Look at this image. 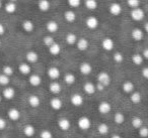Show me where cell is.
<instances>
[{
	"label": "cell",
	"instance_id": "cell-1",
	"mask_svg": "<svg viewBox=\"0 0 148 138\" xmlns=\"http://www.w3.org/2000/svg\"><path fill=\"white\" fill-rule=\"evenodd\" d=\"M97 81H99V84H101V85H103L105 87H107V86H109L110 83H111V77H110L109 74L106 73V72H101V73L97 75Z\"/></svg>",
	"mask_w": 148,
	"mask_h": 138
},
{
	"label": "cell",
	"instance_id": "cell-2",
	"mask_svg": "<svg viewBox=\"0 0 148 138\" xmlns=\"http://www.w3.org/2000/svg\"><path fill=\"white\" fill-rule=\"evenodd\" d=\"M91 125L90 119L86 116H82L78 119V127L81 130H88Z\"/></svg>",
	"mask_w": 148,
	"mask_h": 138
},
{
	"label": "cell",
	"instance_id": "cell-3",
	"mask_svg": "<svg viewBox=\"0 0 148 138\" xmlns=\"http://www.w3.org/2000/svg\"><path fill=\"white\" fill-rule=\"evenodd\" d=\"M144 11L142 10L141 8H134V9H132V11H131V17L134 19L135 21H140V20H142V19L144 18Z\"/></svg>",
	"mask_w": 148,
	"mask_h": 138
},
{
	"label": "cell",
	"instance_id": "cell-4",
	"mask_svg": "<svg viewBox=\"0 0 148 138\" xmlns=\"http://www.w3.org/2000/svg\"><path fill=\"white\" fill-rule=\"evenodd\" d=\"M109 11H110V13H111L112 15L118 16V15H120V14H121V12H122L121 4H119V3H117V2L112 3V4L110 5V7H109Z\"/></svg>",
	"mask_w": 148,
	"mask_h": 138
},
{
	"label": "cell",
	"instance_id": "cell-5",
	"mask_svg": "<svg viewBox=\"0 0 148 138\" xmlns=\"http://www.w3.org/2000/svg\"><path fill=\"white\" fill-rule=\"evenodd\" d=\"M70 101H71L73 106H75V107H80L83 104V97L80 94H73V95L71 96Z\"/></svg>",
	"mask_w": 148,
	"mask_h": 138
},
{
	"label": "cell",
	"instance_id": "cell-6",
	"mask_svg": "<svg viewBox=\"0 0 148 138\" xmlns=\"http://www.w3.org/2000/svg\"><path fill=\"white\" fill-rule=\"evenodd\" d=\"M101 47H103V49H105V51H110L114 49L115 43H114V41L112 39H110V37H106V39H103V41H101Z\"/></svg>",
	"mask_w": 148,
	"mask_h": 138
},
{
	"label": "cell",
	"instance_id": "cell-7",
	"mask_svg": "<svg viewBox=\"0 0 148 138\" xmlns=\"http://www.w3.org/2000/svg\"><path fill=\"white\" fill-rule=\"evenodd\" d=\"M85 23H86V26L88 27L89 29H95L97 26H99V19L97 18V17L95 16H89L86 18V21H85Z\"/></svg>",
	"mask_w": 148,
	"mask_h": 138
},
{
	"label": "cell",
	"instance_id": "cell-8",
	"mask_svg": "<svg viewBox=\"0 0 148 138\" xmlns=\"http://www.w3.org/2000/svg\"><path fill=\"white\" fill-rule=\"evenodd\" d=\"M112 110V106L109 102L107 101H103L99 103V111L101 112V114H108L110 113Z\"/></svg>",
	"mask_w": 148,
	"mask_h": 138
},
{
	"label": "cell",
	"instance_id": "cell-9",
	"mask_svg": "<svg viewBox=\"0 0 148 138\" xmlns=\"http://www.w3.org/2000/svg\"><path fill=\"white\" fill-rule=\"evenodd\" d=\"M58 126L62 131H67V130H69L71 123L67 118H60L59 121H58Z\"/></svg>",
	"mask_w": 148,
	"mask_h": 138
},
{
	"label": "cell",
	"instance_id": "cell-10",
	"mask_svg": "<svg viewBox=\"0 0 148 138\" xmlns=\"http://www.w3.org/2000/svg\"><path fill=\"white\" fill-rule=\"evenodd\" d=\"M7 115H8V118L10 120L16 121V120H18L19 118H21V112H19V110L16 109V108H10V109L8 110Z\"/></svg>",
	"mask_w": 148,
	"mask_h": 138
},
{
	"label": "cell",
	"instance_id": "cell-11",
	"mask_svg": "<svg viewBox=\"0 0 148 138\" xmlns=\"http://www.w3.org/2000/svg\"><path fill=\"white\" fill-rule=\"evenodd\" d=\"M76 45H77V49H78L79 51H84L88 49L89 43L86 39H77V41H76Z\"/></svg>",
	"mask_w": 148,
	"mask_h": 138
},
{
	"label": "cell",
	"instance_id": "cell-12",
	"mask_svg": "<svg viewBox=\"0 0 148 138\" xmlns=\"http://www.w3.org/2000/svg\"><path fill=\"white\" fill-rule=\"evenodd\" d=\"M79 71H80V73L82 74V75L87 76L91 73L92 67H91V65L89 63H82L80 65V67H79Z\"/></svg>",
	"mask_w": 148,
	"mask_h": 138
},
{
	"label": "cell",
	"instance_id": "cell-13",
	"mask_svg": "<svg viewBox=\"0 0 148 138\" xmlns=\"http://www.w3.org/2000/svg\"><path fill=\"white\" fill-rule=\"evenodd\" d=\"M48 76L50 79L52 80H57L60 77V71L58 68L56 67H51L48 69Z\"/></svg>",
	"mask_w": 148,
	"mask_h": 138
},
{
	"label": "cell",
	"instance_id": "cell-14",
	"mask_svg": "<svg viewBox=\"0 0 148 138\" xmlns=\"http://www.w3.org/2000/svg\"><path fill=\"white\" fill-rule=\"evenodd\" d=\"M15 96V90L11 87H7L3 90V97L7 100H11L13 99Z\"/></svg>",
	"mask_w": 148,
	"mask_h": 138
},
{
	"label": "cell",
	"instance_id": "cell-15",
	"mask_svg": "<svg viewBox=\"0 0 148 138\" xmlns=\"http://www.w3.org/2000/svg\"><path fill=\"white\" fill-rule=\"evenodd\" d=\"M29 104L31 107L33 108H38L40 106V104H41V100H40V98L38 97V96L36 95H31L29 97Z\"/></svg>",
	"mask_w": 148,
	"mask_h": 138
},
{
	"label": "cell",
	"instance_id": "cell-16",
	"mask_svg": "<svg viewBox=\"0 0 148 138\" xmlns=\"http://www.w3.org/2000/svg\"><path fill=\"white\" fill-rule=\"evenodd\" d=\"M46 27H47V30L49 31L50 33H54L58 30V28H59V24H58L55 20H50L47 22Z\"/></svg>",
	"mask_w": 148,
	"mask_h": 138
},
{
	"label": "cell",
	"instance_id": "cell-17",
	"mask_svg": "<svg viewBox=\"0 0 148 138\" xmlns=\"http://www.w3.org/2000/svg\"><path fill=\"white\" fill-rule=\"evenodd\" d=\"M50 105H51V107L53 108L54 110H60L62 108V101L61 99H59L58 97H54L51 99V101H50Z\"/></svg>",
	"mask_w": 148,
	"mask_h": 138
},
{
	"label": "cell",
	"instance_id": "cell-18",
	"mask_svg": "<svg viewBox=\"0 0 148 138\" xmlns=\"http://www.w3.org/2000/svg\"><path fill=\"white\" fill-rule=\"evenodd\" d=\"M25 59L29 63H37L38 60H39V55H38L36 51H29V53L25 55Z\"/></svg>",
	"mask_w": 148,
	"mask_h": 138
},
{
	"label": "cell",
	"instance_id": "cell-19",
	"mask_svg": "<svg viewBox=\"0 0 148 138\" xmlns=\"http://www.w3.org/2000/svg\"><path fill=\"white\" fill-rule=\"evenodd\" d=\"M29 84H31L32 86H34V87H38V86L41 85L42 79H41V77H40L39 75H36V74H35V75L29 76Z\"/></svg>",
	"mask_w": 148,
	"mask_h": 138
},
{
	"label": "cell",
	"instance_id": "cell-20",
	"mask_svg": "<svg viewBox=\"0 0 148 138\" xmlns=\"http://www.w3.org/2000/svg\"><path fill=\"white\" fill-rule=\"evenodd\" d=\"M143 31L141 30L140 28H135V29H133L132 30V32H131V37H132V39H134V41H141L142 39H143Z\"/></svg>",
	"mask_w": 148,
	"mask_h": 138
},
{
	"label": "cell",
	"instance_id": "cell-21",
	"mask_svg": "<svg viewBox=\"0 0 148 138\" xmlns=\"http://www.w3.org/2000/svg\"><path fill=\"white\" fill-rule=\"evenodd\" d=\"M18 70L23 75H29L32 72L31 66L27 63H21V65L18 66Z\"/></svg>",
	"mask_w": 148,
	"mask_h": 138
},
{
	"label": "cell",
	"instance_id": "cell-22",
	"mask_svg": "<svg viewBox=\"0 0 148 138\" xmlns=\"http://www.w3.org/2000/svg\"><path fill=\"white\" fill-rule=\"evenodd\" d=\"M49 90L51 93H53L56 95V94H59L60 92H61L62 88H61V85H60L58 82H52L49 86Z\"/></svg>",
	"mask_w": 148,
	"mask_h": 138
},
{
	"label": "cell",
	"instance_id": "cell-23",
	"mask_svg": "<svg viewBox=\"0 0 148 138\" xmlns=\"http://www.w3.org/2000/svg\"><path fill=\"white\" fill-rule=\"evenodd\" d=\"M83 89H84L85 93L88 94V95H92V94L95 93V85L92 83H90V82H87V83L84 84V86H83Z\"/></svg>",
	"mask_w": 148,
	"mask_h": 138
},
{
	"label": "cell",
	"instance_id": "cell-24",
	"mask_svg": "<svg viewBox=\"0 0 148 138\" xmlns=\"http://www.w3.org/2000/svg\"><path fill=\"white\" fill-rule=\"evenodd\" d=\"M64 18L67 22H74L75 19H76V14L73 10H67L65 13H64Z\"/></svg>",
	"mask_w": 148,
	"mask_h": 138
},
{
	"label": "cell",
	"instance_id": "cell-25",
	"mask_svg": "<svg viewBox=\"0 0 148 138\" xmlns=\"http://www.w3.org/2000/svg\"><path fill=\"white\" fill-rule=\"evenodd\" d=\"M23 28L27 32H32L34 30V28H35V24H34V22L32 20L27 19V20H25L23 22Z\"/></svg>",
	"mask_w": 148,
	"mask_h": 138
},
{
	"label": "cell",
	"instance_id": "cell-26",
	"mask_svg": "<svg viewBox=\"0 0 148 138\" xmlns=\"http://www.w3.org/2000/svg\"><path fill=\"white\" fill-rule=\"evenodd\" d=\"M36 130H35V127H34L32 124H27V125L23 127V134L27 137H32V136L35 134Z\"/></svg>",
	"mask_w": 148,
	"mask_h": 138
},
{
	"label": "cell",
	"instance_id": "cell-27",
	"mask_svg": "<svg viewBox=\"0 0 148 138\" xmlns=\"http://www.w3.org/2000/svg\"><path fill=\"white\" fill-rule=\"evenodd\" d=\"M134 88H135V86H134V84L132 83V82L130 81H126L125 83L123 84V86H122V89H123V91L125 92V93H132V92L134 91Z\"/></svg>",
	"mask_w": 148,
	"mask_h": 138
},
{
	"label": "cell",
	"instance_id": "cell-28",
	"mask_svg": "<svg viewBox=\"0 0 148 138\" xmlns=\"http://www.w3.org/2000/svg\"><path fill=\"white\" fill-rule=\"evenodd\" d=\"M38 6H39L40 10L46 12V11H48L50 9V6H51V4H50L49 0H40Z\"/></svg>",
	"mask_w": 148,
	"mask_h": 138
},
{
	"label": "cell",
	"instance_id": "cell-29",
	"mask_svg": "<svg viewBox=\"0 0 148 138\" xmlns=\"http://www.w3.org/2000/svg\"><path fill=\"white\" fill-rule=\"evenodd\" d=\"M49 51L52 55H59L60 51H61V47H60V45H58V43H54L53 45H51L49 47Z\"/></svg>",
	"mask_w": 148,
	"mask_h": 138
},
{
	"label": "cell",
	"instance_id": "cell-30",
	"mask_svg": "<svg viewBox=\"0 0 148 138\" xmlns=\"http://www.w3.org/2000/svg\"><path fill=\"white\" fill-rule=\"evenodd\" d=\"M65 41H66V43H68L69 45H75L76 43V41H77V37L74 33H68L67 35H66V37H65Z\"/></svg>",
	"mask_w": 148,
	"mask_h": 138
},
{
	"label": "cell",
	"instance_id": "cell-31",
	"mask_svg": "<svg viewBox=\"0 0 148 138\" xmlns=\"http://www.w3.org/2000/svg\"><path fill=\"white\" fill-rule=\"evenodd\" d=\"M85 7L89 10H95L97 8V0H85L84 1Z\"/></svg>",
	"mask_w": 148,
	"mask_h": 138
},
{
	"label": "cell",
	"instance_id": "cell-32",
	"mask_svg": "<svg viewBox=\"0 0 148 138\" xmlns=\"http://www.w3.org/2000/svg\"><path fill=\"white\" fill-rule=\"evenodd\" d=\"M141 94L138 93V92H132L131 96H130V100H131L132 103L134 104H138L141 102Z\"/></svg>",
	"mask_w": 148,
	"mask_h": 138
},
{
	"label": "cell",
	"instance_id": "cell-33",
	"mask_svg": "<svg viewBox=\"0 0 148 138\" xmlns=\"http://www.w3.org/2000/svg\"><path fill=\"white\" fill-rule=\"evenodd\" d=\"M132 126H133L134 128H136V129H139V128H141L142 126H143V121H142V119L140 117L135 116V117H133V119H132Z\"/></svg>",
	"mask_w": 148,
	"mask_h": 138
},
{
	"label": "cell",
	"instance_id": "cell-34",
	"mask_svg": "<svg viewBox=\"0 0 148 138\" xmlns=\"http://www.w3.org/2000/svg\"><path fill=\"white\" fill-rule=\"evenodd\" d=\"M114 120H115L116 124L121 125V124H123L124 121H125V116H124V114L121 113V112H118V113H116L115 116H114Z\"/></svg>",
	"mask_w": 148,
	"mask_h": 138
},
{
	"label": "cell",
	"instance_id": "cell-35",
	"mask_svg": "<svg viewBox=\"0 0 148 138\" xmlns=\"http://www.w3.org/2000/svg\"><path fill=\"white\" fill-rule=\"evenodd\" d=\"M97 132L101 135H106L109 132V126L106 123H101L99 126H97Z\"/></svg>",
	"mask_w": 148,
	"mask_h": 138
},
{
	"label": "cell",
	"instance_id": "cell-36",
	"mask_svg": "<svg viewBox=\"0 0 148 138\" xmlns=\"http://www.w3.org/2000/svg\"><path fill=\"white\" fill-rule=\"evenodd\" d=\"M143 61H144V59L142 57V55H140V53H135V55H132V62H133L135 65H137V66L142 65Z\"/></svg>",
	"mask_w": 148,
	"mask_h": 138
},
{
	"label": "cell",
	"instance_id": "cell-37",
	"mask_svg": "<svg viewBox=\"0 0 148 138\" xmlns=\"http://www.w3.org/2000/svg\"><path fill=\"white\" fill-rule=\"evenodd\" d=\"M5 11L7 13H14L16 11V4L14 2H8L5 5Z\"/></svg>",
	"mask_w": 148,
	"mask_h": 138
},
{
	"label": "cell",
	"instance_id": "cell-38",
	"mask_svg": "<svg viewBox=\"0 0 148 138\" xmlns=\"http://www.w3.org/2000/svg\"><path fill=\"white\" fill-rule=\"evenodd\" d=\"M64 81H65V83L68 84V85H72V84H74V82H75V76L71 73L66 74V75L64 76Z\"/></svg>",
	"mask_w": 148,
	"mask_h": 138
},
{
	"label": "cell",
	"instance_id": "cell-39",
	"mask_svg": "<svg viewBox=\"0 0 148 138\" xmlns=\"http://www.w3.org/2000/svg\"><path fill=\"white\" fill-rule=\"evenodd\" d=\"M2 74L5 76H7V77H10V76L13 75V69L12 67H10V66H4L2 69Z\"/></svg>",
	"mask_w": 148,
	"mask_h": 138
},
{
	"label": "cell",
	"instance_id": "cell-40",
	"mask_svg": "<svg viewBox=\"0 0 148 138\" xmlns=\"http://www.w3.org/2000/svg\"><path fill=\"white\" fill-rule=\"evenodd\" d=\"M43 43H44V45H45L46 47H49L50 45H53L55 41H54L53 37H51V35H46V37H44V39H43Z\"/></svg>",
	"mask_w": 148,
	"mask_h": 138
},
{
	"label": "cell",
	"instance_id": "cell-41",
	"mask_svg": "<svg viewBox=\"0 0 148 138\" xmlns=\"http://www.w3.org/2000/svg\"><path fill=\"white\" fill-rule=\"evenodd\" d=\"M9 84V77L0 74V85L1 86H7Z\"/></svg>",
	"mask_w": 148,
	"mask_h": 138
},
{
	"label": "cell",
	"instance_id": "cell-42",
	"mask_svg": "<svg viewBox=\"0 0 148 138\" xmlns=\"http://www.w3.org/2000/svg\"><path fill=\"white\" fill-rule=\"evenodd\" d=\"M127 3L132 9L138 8L140 5V0H127Z\"/></svg>",
	"mask_w": 148,
	"mask_h": 138
},
{
	"label": "cell",
	"instance_id": "cell-43",
	"mask_svg": "<svg viewBox=\"0 0 148 138\" xmlns=\"http://www.w3.org/2000/svg\"><path fill=\"white\" fill-rule=\"evenodd\" d=\"M139 135L141 136V137H143V138H146L148 136V129H147V127H145V126H142L141 128H139Z\"/></svg>",
	"mask_w": 148,
	"mask_h": 138
},
{
	"label": "cell",
	"instance_id": "cell-44",
	"mask_svg": "<svg viewBox=\"0 0 148 138\" xmlns=\"http://www.w3.org/2000/svg\"><path fill=\"white\" fill-rule=\"evenodd\" d=\"M114 61L117 64H121L122 62L124 61V55H122L121 53H116L115 55H114Z\"/></svg>",
	"mask_w": 148,
	"mask_h": 138
},
{
	"label": "cell",
	"instance_id": "cell-45",
	"mask_svg": "<svg viewBox=\"0 0 148 138\" xmlns=\"http://www.w3.org/2000/svg\"><path fill=\"white\" fill-rule=\"evenodd\" d=\"M40 136H41V138H53V134H52L51 131H49V130H43V131L41 132V134H40Z\"/></svg>",
	"mask_w": 148,
	"mask_h": 138
},
{
	"label": "cell",
	"instance_id": "cell-46",
	"mask_svg": "<svg viewBox=\"0 0 148 138\" xmlns=\"http://www.w3.org/2000/svg\"><path fill=\"white\" fill-rule=\"evenodd\" d=\"M68 4L73 8H76L81 4V0H68Z\"/></svg>",
	"mask_w": 148,
	"mask_h": 138
},
{
	"label": "cell",
	"instance_id": "cell-47",
	"mask_svg": "<svg viewBox=\"0 0 148 138\" xmlns=\"http://www.w3.org/2000/svg\"><path fill=\"white\" fill-rule=\"evenodd\" d=\"M6 125H7V123H6V121H5V119H3V118L0 117V130L5 129Z\"/></svg>",
	"mask_w": 148,
	"mask_h": 138
},
{
	"label": "cell",
	"instance_id": "cell-48",
	"mask_svg": "<svg viewBox=\"0 0 148 138\" xmlns=\"http://www.w3.org/2000/svg\"><path fill=\"white\" fill-rule=\"evenodd\" d=\"M105 86L103 85H101V84H99V83H97V85H95V90H97V91H99V92H101V91H103L105 90Z\"/></svg>",
	"mask_w": 148,
	"mask_h": 138
},
{
	"label": "cell",
	"instance_id": "cell-49",
	"mask_svg": "<svg viewBox=\"0 0 148 138\" xmlns=\"http://www.w3.org/2000/svg\"><path fill=\"white\" fill-rule=\"evenodd\" d=\"M142 75H143V77L145 79H148V68H144L142 70Z\"/></svg>",
	"mask_w": 148,
	"mask_h": 138
},
{
	"label": "cell",
	"instance_id": "cell-50",
	"mask_svg": "<svg viewBox=\"0 0 148 138\" xmlns=\"http://www.w3.org/2000/svg\"><path fill=\"white\" fill-rule=\"evenodd\" d=\"M5 32V27L2 23H0V35H3Z\"/></svg>",
	"mask_w": 148,
	"mask_h": 138
},
{
	"label": "cell",
	"instance_id": "cell-51",
	"mask_svg": "<svg viewBox=\"0 0 148 138\" xmlns=\"http://www.w3.org/2000/svg\"><path fill=\"white\" fill-rule=\"evenodd\" d=\"M142 57H143L144 60H147L148 59V49H145L143 51V55H142Z\"/></svg>",
	"mask_w": 148,
	"mask_h": 138
},
{
	"label": "cell",
	"instance_id": "cell-52",
	"mask_svg": "<svg viewBox=\"0 0 148 138\" xmlns=\"http://www.w3.org/2000/svg\"><path fill=\"white\" fill-rule=\"evenodd\" d=\"M144 29H145L146 32L148 31V23H147V22H146L145 24H144Z\"/></svg>",
	"mask_w": 148,
	"mask_h": 138
},
{
	"label": "cell",
	"instance_id": "cell-53",
	"mask_svg": "<svg viewBox=\"0 0 148 138\" xmlns=\"http://www.w3.org/2000/svg\"><path fill=\"white\" fill-rule=\"evenodd\" d=\"M112 138H122V137L120 135H113L112 136Z\"/></svg>",
	"mask_w": 148,
	"mask_h": 138
},
{
	"label": "cell",
	"instance_id": "cell-54",
	"mask_svg": "<svg viewBox=\"0 0 148 138\" xmlns=\"http://www.w3.org/2000/svg\"><path fill=\"white\" fill-rule=\"evenodd\" d=\"M9 1H10V2H15L16 0H9Z\"/></svg>",
	"mask_w": 148,
	"mask_h": 138
},
{
	"label": "cell",
	"instance_id": "cell-55",
	"mask_svg": "<svg viewBox=\"0 0 148 138\" xmlns=\"http://www.w3.org/2000/svg\"><path fill=\"white\" fill-rule=\"evenodd\" d=\"M2 7V3H1V1H0V8Z\"/></svg>",
	"mask_w": 148,
	"mask_h": 138
},
{
	"label": "cell",
	"instance_id": "cell-56",
	"mask_svg": "<svg viewBox=\"0 0 148 138\" xmlns=\"http://www.w3.org/2000/svg\"><path fill=\"white\" fill-rule=\"evenodd\" d=\"M1 99H2V98H1V95H0V102H1Z\"/></svg>",
	"mask_w": 148,
	"mask_h": 138
},
{
	"label": "cell",
	"instance_id": "cell-57",
	"mask_svg": "<svg viewBox=\"0 0 148 138\" xmlns=\"http://www.w3.org/2000/svg\"><path fill=\"white\" fill-rule=\"evenodd\" d=\"M0 47H1V41H0Z\"/></svg>",
	"mask_w": 148,
	"mask_h": 138
},
{
	"label": "cell",
	"instance_id": "cell-58",
	"mask_svg": "<svg viewBox=\"0 0 148 138\" xmlns=\"http://www.w3.org/2000/svg\"><path fill=\"white\" fill-rule=\"evenodd\" d=\"M0 1H1V0H0Z\"/></svg>",
	"mask_w": 148,
	"mask_h": 138
}]
</instances>
